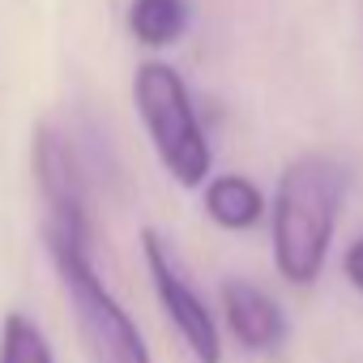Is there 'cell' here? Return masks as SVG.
Masks as SVG:
<instances>
[{
  "label": "cell",
  "instance_id": "3",
  "mask_svg": "<svg viewBox=\"0 0 363 363\" xmlns=\"http://www.w3.org/2000/svg\"><path fill=\"white\" fill-rule=\"evenodd\" d=\"M43 240H48V257L56 265V278L65 286V299H69V312L77 320V337L90 363H154L141 325L94 269L90 244L65 240L56 231H43Z\"/></svg>",
  "mask_w": 363,
  "mask_h": 363
},
{
  "label": "cell",
  "instance_id": "5",
  "mask_svg": "<svg viewBox=\"0 0 363 363\" xmlns=\"http://www.w3.org/2000/svg\"><path fill=\"white\" fill-rule=\"evenodd\" d=\"M30 162H35V179H39V193L48 206V231L77 240V244H94L86 171H82L69 137L56 133L52 124H39L35 145H30Z\"/></svg>",
  "mask_w": 363,
  "mask_h": 363
},
{
  "label": "cell",
  "instance_id": "9",
  "mask_svg": "<svg viewBox=\"0 0 363 363\" xmlns=\"http://www.w3.org/2000/svg\"><path fill=\"white\" fill-rule=\"evenodd\" d=\"M0 363H56V350L35 316L9 312L0 320Z\"/></svg>",
  "mask_w": 363,
  "mask_h": 363
},
{
  "label": "cell",
  "instance_id": "4",
  "mask_svg": "<svg viewBox=\"0 0 363 363\" xmlns=\"http://www.w3.org/2000/svg\"><path fill=\"white\" fill-rule=\"evenodd\" d=\"M137 244H141V261H145L154 299H158L162 316L171 320V329L179 333V342L189 346V354L197 363H223L227 359L223 325H218L214 308L206 303V295L197 291V282L189 278V269H184V261H179L175 244L158 227H141Z\"/></svg>",
  "mask_w": 363,
  "mask_h": 363
},
{
  "label": "cell",
  "instance_id": "6",
  "mask_svg": "<svg viewBox=\"0 0 363 363\" xmlns=\"http://www.w3.org/2000/svg\"><path fill=\"white\" fill-rule=\"evenodd\" d=\"M218 299H223V325L240 342V350L269 354L286 342V312L265 286H257L248 278H227Z\"/></svg>",
  "mask_w": 363,
  "mask_h": 363
},
{
  "label": "cell",
  "instance_id": "7",
  "mask_svg": "<svg viewBox=\"0 0 363 363\" xmlns=\"http://www.w3.org/2000/svg\"><path fill=\"white\" fill-rule=\"evenodd\" d=\"M201 210L223 231H252L269 214V201L257 179H248L240 171H223L201 184Z\"/></svg>",
  "mask_w": 363,
  "mask_h": 363
},
{
  "label": "cell",
  "instance_id": "10",
  "mask_svg": "<svg viewBox=\"0 0 363 363\" xmlns=\"http://www.w3.org/2000/svg\"><path fill=\"white\" fill-rule=\"evenodd\" d=\"M342 269H346V282L363 295V235L346 248V257H342Z\"/></svg>",
  "mask_w": 363,
  "mask_h": 363
},
{
  "label": "cell",
  "instance_id": "1",
  "mask_svg": "<svg viewBox=\"0 0 363 363\" xmlns=\"http://www.w3.org/2000/svg\"><path fill=\"white\" fill-rule=\"evenodd\" d=\"M342 206H346V167L337 158L299 154L282 167L269 210L274 269L282 282L316 286L342 223Z\"/></svg>",
  "mask_w": 363,
  "mask_h": 363
},
{
  "label": "cell",
  "instance_id": "8",
  "mask_svg": "<svg viewBox=\"0 0 363 363\" xmlns=\"http://www.w3.org/2000/svg\"><path fill=\"white\" fill-rule=\"evenodd\" d=\"M124 26L145 52H167L189 35L193 5L189 0H128Z\"/></svg>",
  "mask_w": 363,
  "mask_h": 363
},
{
  "label": "cell",
  "instance_id": "2",
  "mask_svg": "<svg viewBox=\"0 0 363 363\" xmlns=\"http://www.w3.org/2000/svg\"><path fill=\"white\" fill-rule=\"evenodd\" d=\"M133 107L158 167L179 189H201L214 175V145L184 73L171 60H141L133 73Z\"/></svg>",
  "mask_w": 363,
  "mask_h": 363
}]
</instances>
